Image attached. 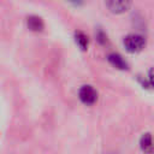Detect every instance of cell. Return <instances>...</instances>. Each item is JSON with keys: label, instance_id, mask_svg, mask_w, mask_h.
Here are the masks:
<instances>
[{"label": "cell", "instance_id": "cell-9", "mask_svg": "<svg viewBox=\"0 0 154 154\" xmlns=\"http://www.w3.org/2000/svg\"><path fill=\"white\" fill-rule=\"evenodd\" d=\"M148 82H149V84H150V87H152V89H154V66L149 70V72H148Z\"/></svg>", "mask_w": 154, "mask_h": 154}, {"label": "cell", "instance_id": "cell-8", "mask_svg": "<svg viewBox=\"0 0 154 154\" xmlns=\"http://www.w3.org/2000/svg\"><path fill=\"white\" fill-rule=\"evenodd\" d=\"M96 40H97V42H99L100 45H102V46H105V45L108 43L107 35H106L101 29H99V30L96 31Z\"/></svg>", "mask_w": 154, "mask_h": 154}, {"label": "cell", "instance_id": "cell-10", "mask_svg": "<svg viewBox=\"0 0 154 154\" xmlns=\"http://www.w3.org/2000/svg\"><path fill=\"white\" fill-rule=\"evenodd\" d=\"M69 1L73 5H76V6H81L83 4V0H69Z\"/></svg>", "mask_w": 154, "mask_h": 154}, {"label": "cell", "instance_id": "cell-6", "mask_svg": "<svg viewBox=\"0 0 154 154\" xmlns=\"http://www.w3.org/2000/svg\"><path fill=\"white\" fill-rule=\"evenodd\" d=\"M140 147L143 152H153L154 150V141H153V136L149 132H146L141 136L140 138Z\"/></svg>", "mask_w": 154, "mask_h": 154}, {"label": "cell", "instance_id": "cell-5", "mask_svg": "<svg viewBox=\"0 0 154 154\" xmlns=\"http://www.w3.org/2000/svg\"><path fill=\"white\" fill-rule=\"evenodd\" d=\"M26 25L31 31H35V32H40L45 28L43 20L38 16H29L26 18Z\"/></svg>", "mask_w": 154, "mask_h": 154}, {"label": "cell", "instance_id": "cell-7", "mask_svg": "<svg viewBox=\"0 0 154 154\" xmlns=\"http://www.w3.org/2000/svg\"><path fill=\"white\" fill-rule=\"evenodd\" d=\"M75 42L77 43V46L82 49V51H87L88 49V45H89V38L88 36L83 32V31H76L75 32Z\"/></svg>", "mask_w": 154, "mask_h": 154}, {"label": "cell", "instance_id": "cell-4", "mask_svg": "<svg viewBox=\"0 0 154 154\" xmlns=\"http://www.w3.org/2000/svg\"><path fill=\"white\" fill-rule=\"evenodd\" d=\"M107 60H108V63L113 66V67H116V69H118V70H128L129 69V64H128V61L120 55V54H118V53H111V54H108V57H107Z\"/></svg>", "mask_w": 154, "mask_h": 154}, {"label": "cell", "instance_id": "cell-3", "mask_svg": "<svg viewBox=\"0 0 154 154\" xmlns=\"http://www.w3.org/2000/svg\"><path fill=\"white\" fill-rule=\"evenodd\" d=\"M105 4L109 12L114 14H122L130 10L132 0H105Z\"/></svg>", "mask_w": 154, "mask_h": 154}, {"label": "cell", "instance_id": "cell-2", "mask_svg": "<svg viewBox=\"0 0 154 154\" xmlns=\"http://www.w3.org/2000/svg\"><path fill=\"white\" fill-rule=\"evenodd\" d=\"M78 97L82 103L91 106L97 101V91L91 85H82L78 90Z\"/></svg>", "mask_w": 154, "mask_h": 154}, {"label": "cell", "instance_id": "cell-1", "mask_svg": "<svg viewBox=\"0 0 154 154\" xmlns=\"http://www.w3.org/2000/svg\"><path fill=\"white\" fill-rule=\"evenodd\" d=\"M123 45H124V48L126 49V52L132 53V54L140 53L146 47V38L138 34H129L124 37Z\"/></svg>", "mask_w": 154, "mask_h": 154}]
</instances>
